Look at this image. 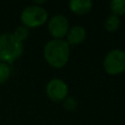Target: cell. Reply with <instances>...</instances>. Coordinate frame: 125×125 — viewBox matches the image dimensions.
<instances>
[{
	"mask_svg": "<svg viewBox=\"0 0 125 125\" xmlns=\"http://www.w3.org/2000/svg\"><path fill=\"white\" fill-rule=\"evenodd\" d=\"M70 49L64 39H52L46 43L43 49L45 61L54 68L63 67L69 60Z\"/></svg>",
	"mask_w": 125,
	"mask_h": 125,
	"instance_id": "6da1fadb",
	"label": "cell"
},
{
	"mask_svg": "<svg viewBox=\"0 0 125 125\" xmlns=\"http://www.w3.org/2000/svg\"><path fill=\"white\" fill-rule=\"evenodd\" d=\"M23 53V43L20 42L12 33L0 35V61L5 63L14 62Z\"/></svg>",
	"mask_w": 125,
	"mask_h": 125,
	"instance_id": "7a4b0ae2",
	"label": "cell"
},
{
	"mask_svg": "<svg viewBox=\"0 0 125 125\" xmlns=\"http://www.w3.org/2000/svg\"><path fill=\"white\" fill-rule=\"evenodd\" d=\"M48 21L47 11L36 5H29L25 7L21 13V21L22 25L27 28H35L43 25Z\"/></svg>",
	"mask_w": 125,
	"mask_h": 125,
	"instance_id": "3957f363",
	"label": "cell"
},
{
	"mask_svg": "<svg viewBox=\"0 0 125 125\" xmlns=\"http://www.w3.org/2000/svg\"><path fill=\"white\" fill-rule=\"evenodd\" d=\"M104 69L109 75H118L125 71V52L120 49L109 51L104 60Z\"/></svg>",
	"mask_w": 125,
	"mask_h": 125,
	"instance_id": "277c9868",
	"label": "cell"
},
{
	"mask_svg": "<svg viewBox=\"0 0 125 125\" xmlns=\"http://www.w3.org/2000/svg\"><path fill=\"white\" fill-rule=\"evenodd\" d=\"M68 29V20L62 14L55 15L48 21V31L54 39H63L66 36Z\"/></svg>",
	"mask_w": 125,
	"mask_h": 125,
	"instance_id": "5b68a950",
	"label": "cell"
},
{
	"mask_svg": "<svg viewBox=\"0 0 125 125\" xmlns=\"http://www.w3.org/2000/svg\"><path fill=\"white\" fill-rule=\"evenodd\" d=\"M68 94L66 83L60 78L51 79L46 85V95L54 103L62 102Z\"/></svg>",
	"mask_w": 125,
	"mask_h": 125,
	"instance_id": "8992f818",
	"label": "cell"
},
{
	"mask_svg": "<svg viewBox=\"0 0 125 125\" xmlns=\"http://www.w3.org/2000/svg\"><path fill=\"white\" fill-rule=\"evenodd\" d=\"M86 30L81 25H74L69 27L68 32L65 36L68 45H78L81 44L86 39Z\"/></svg>",
	"mask_w": 125,
	"mask_h": 125,
	"instance_id": "52a82bcc",
	"label": "cell"
},
{
	"mask_svg": "<svg viewBox=\"0 0 125 125\" xmlns=\"http://www.w3.org/2000/svg\"><path fill=\"white\" fill-rule=\"evenodd\" d=\"M69 10L78 16H83L89 13L93 7L91 0H70L68 3Z\"/></svg>",
	"mask_w": 125,
	"mask_h": 125,
	"instance_id": "ba28073f",
	"label": "cell"
},
{
	"mask_svg": "<svg viewBox=\"0 0 125 125\" xmlns=\"http://www.w3.org/2000/svg\"><path fill=\"white\" fill-rule=\"evenodd\" d=\"M120 24H121L120 18L112 14L107 16V18L104 21V26L105 30L108 32H115L120 27Z\"/></svg>",
	"mask_w": 125,
	"mask_h": 125,
	"instance_id": "9c48e42d",
	"label": "cell"
},
{
	"mask_svg": "<svg viewBox=\"0 0 125 125\" xmlns=\"http://www.w3.org/2000/svg\"><path fill=\"white\" fill-rule=\"evenodd\" d=\"M109 10L117 17L125 15V0H112L109 2Z\"/></svg>",
	"mask_w": 125,
	"mask_h": 125,
	"instance_id": "30bf717a",
	"label": "cell"
},
{
	"mask_svg": "<svg viewBox=\"0 0 125 125\" xmlns=\"http://www.w3.org/2000/svg\"><path fill=\"white\" fill-rule=\"evenodd\" d=\"M12 34H13L20 42L23 43V41H25V40L27 39L28 35H29V29H28L26 26H24V25H19V26L15 29L14 33H12Z\"/></svg>",
	"mask_w": 125,
	"mask_h": 125,
	"instance_id": "8fae6325",
	"label": "cell"
},
{
	"mask_svg": "<svg viewBox=\"0 0 125 125\" xmlns=\"http://www.w3.org/2000/svg\"><path fill=\"white\" fill-rule=\"evenodd\" d=\"M11 76V68L8 63L0 62V84L6 83Z\"/></svg>",
	"mask_w": 125,
	"mask_h": 125,
	"instance_id": "7c38bea8",
	"label": "cell"
},
{
	"mask_svg": "<svg viewBox=\"0 0 125 125\" xmlns=\"http://www.w3.org/2000/svg\"><path fill=\"white\" fill-rule=\"evenodd\" d=\"M62 106L65 110L67 111H73L77 108L78 106V102L76 99L72 98V97H66L62 102Z\"/></svg>",
	"mask_w": 125,
	"mask_h": 125,
	"instance_id": "4fadbf2b",
	"label": "cell"
}]
</instances>
